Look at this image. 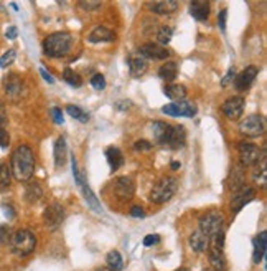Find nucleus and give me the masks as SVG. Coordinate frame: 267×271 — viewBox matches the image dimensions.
<instances>
[{"instance_id": "nucleus-1", "label": "nucleus", "mask_w": 267, "mask_h": 271, "mask_svg": "<svg viewBox=\"0 0 267 271\" xmlns=\"http://www.w3.org/2000/svg\"><path fill=\"white\" fill-rule=\"evenodd\" d=\"M10 172L19 182H27L30 180L33 172H35V156L28 146H19L12 154V167Z\"/></svg>"}, {"instance_id": "nucleus-2", "label": "nucleus", "mask_w": 267, "mask_h": 271, "mask_svg": "<svg viewBox=\"0 0 267 271\" xmlns=\"http://www.w3.org/2000/svg\"><path fill=\"white\" fill-rule=\"evenodd\" d=\"M71 47H73V37L70 33H63V32L53 33V35L45 38L43 42V52L50 58H63V56H66L71 52Z\"/></svg>"}, {"instance_id": "nucleus-3", "label": "nucleus", "mask_w": 267, "mask_h": 271, "mask_svg": "<svg viewBox=\"0 0 267 271\" xmlns=\"http://www.w3.org/2000/svg\"><path fill=\"white\" fill-rule=\"evenodd\" d=\"M10 243H12V251L17 256H28L35 251L37 238L30 230H19L12 235Z\"/></svg>"}, {"instance_id": "nucleus-4", "label": "nucleus", "mask_w": 267, "mask_h": 271, "mask_svg": "<svg viewBox=\"0 0 267 271\" xmlns=\"http://www.w3.org/2000/svg\"><path fill=\"white\" fill-rule=\"evenodd\" d=\"M177 189H178L177 179L175 177H163L153 185V189L150 192V200L153 203H167L175 195Z\"/></svg>"}, {"instance_id": "nucleus-5", "label": "nucleus", "mask_w": 267, "mask_h": 271, "mask_svg": "<svg viewBox=\"0 0 267 271\" xmlns=\"http://www.w3.org/2000/svg\"><path fill=\"white\" fill-rule=\"evenodd\" d=\"M71 167H73V176H75V180H76L78 187L81 189L83 195H84V200L88 202V205L93 208L94 212H101L102 208H101V203H99V200H98V197H96L94 192L91 190V187L88 185V180L84 179V176H83L81 172H79L78 162H76V157H75V156L71 157Z\"/></svg>"}, {"instance_id": "nucleus-6", "label": "nucleus", "mask_w": 267, "mask_h": 271, "mask_svg": "<svg viewBox=\"0 0 267 271\" xmlns=\"http://www.w3.org/2000/svg\"><path fill=\"white\" fill-rule=\"evenodd\" d=\"M223 223H224V218H223V213H219L216 210H211L208 212L206 215H203L200 220V230L201 233L206 236L208 241L211 236L218 235L223 231Z\"/></svg>"}, {"instance_id": "nucleus-7", "label": "nucleus", "mask_w": 267, "mask_h": 271, "mask_svg": "<svg viewBox=\"0 0 267 271\" xmlns=\"http://www.w3.org/2000/svg\"><path fill=\"white\" fill-rule=\"evenodd\" d=\"M239 131L246 138H259L265 132V119L259 114H251L239 122Z\"/></svg>"}, {"instance_id": "nucleus-8", "label": "nucleus", "mask_w": 267, "mask_h": 271, "mask_svg": "<svg viewBox=\"0 0 267 271\" xmlns=\"http://www.w3.org/2000/svg\"><path fill=\"white\" fill-rule=\"evenodd\" d=\"M63 220H65V208L58 202H53L50 207H47V210L43 212V222L50 230H56L63 223Z\"/></svg>"}, {"instance_id": "nucleus-9", "label": "nucleus", "mask_w": 267, "mask_h": 271, "mask_svg": "<svg viewBox=\"0 0 267 271\" xmlns=\"http://www.w3.org/2000/svg\"><path fill=\"white\" fill-rule=\"evenodd\" d=\"M162 111L165 112L167 116H173V117H178V116L193 117L196 114L198 108L195 103H190V101H180V103H172V104L163 106Z\"/></svg>"}, {"instance_id": "nucleus-10", "label": "nucleus", "mask_w": 267, "mask_h": 271, "mask_svg": "<svg viewBox=\"0 0 267 271\" xmlns=\"http://www.w3.org/2000/svg\"><path fill=\"white\" fill-rule=\"evenodd\" d=\"M237 152H239L241 162L244 166H255L260 161V157L264 156V152L251 143H239L237 144Z\"/></svg>"}, {"instance_id": "nucleus-11", "label": "nucleus", "mask_w": 267, "mask_h": 271, "mask_svg": "<svg viewBox=\"0 0 267 271\" xmlns=\"http://www.w3.org/2000/svg\"><path fill=\"white\" fill-rule=\"evenodd\" d=\"M4 89H5V93H7V96L10 99H20L22 96H24L25 93V84L24 81L20 80V76L19 75H7L4 78Z\"/></svg>"}, {"instance_id": "nucleus-12", "label": "nucleus", "mask_w": 267, "mask_h": 271, "mask_svg": "<svg viewBox=\"0 0 267 271\" xmlns=\"http://www.w3.org/2000/svg\"><path fill=\"white\" fill-rule=\"evenodd\" d=\"M254 197H255V190H254V189H251V187H241V189L234 194V197H232L231 210L234 212V213L241 212L249 202L254 200Z\"/></svg>"}, {"instance_id": "nucleus-13", "label": "nucleus", "mask_w": 267, "mask_h": 271, "mask_svg": "<svg viewBox=\"0 0 267 271\" xmlns=\"http://www.w3.org/2000/svg\"><path fill=\"white\" fill-rule=\"evenodd\" d=\"M139 55L145 60H167L170 52L165 47H160V45L147 43L139 48Z\"/></svg>"}, {"instance_id": "nucleus-14", "label": "nucleus", "mask_w": 267, "mask_h": 271, "mask_svg": "<svg viewBox=\"0 0 267 271\" xmlns=\"http://www.w3.org/2000/svg\"><path fill=\"white\" fill-rule=\"evenodd\" d=\"M223 112L226 114L228 119H239L244 112V99L241 96H234V98H229L226 103L223 104Z\"/></svg>"}, {"instance_id": "nucleus-15", "label": "nucleus", "mask_w": 267, "mask_h": 271, "mask_svg": "<svg viewBox=\"0 0 267 271\" xmlns=\"http://www.w3.org/2000/svg\"><path fill=\"white\" fill-rule=\"evenodd\" d=\"M114 192H116V195L121 200H126V202L130 200L134 197V194H135V185L132 182V179L119 177L116 180V184H114Z\"/></svg>"}, {"instance_id": "nucleus-16", "label": "nucleus", "mask_w": 267, "mask_h": 271, "mask_svg": "<svg viewBox=\"0 0 267 271\" xmlns=\"http://www.w3.org/2000/svg\"><path fill=\"white\" fill-rule=\"evenodd\" d=\"M172 129H173V126H170V124L163 122V121H155L152 124L153 138H155L157 143L162 146H168L170 136H172Z\"/></svg>"}, {"instance_id": "nucleus-17", "label": "nucleus", "mask_w": 267, "mask_h": 271, "mask_svg": "<svg viewBox=\"0 0 267 271\" xmlns=\"http://www.w3.org/2000/svg\"><path fill=\"white\" fill-rule=\"evenodd\" d=\"M257 76V68L255 66H247L246 70H242L239 75L234 78V86L239 89V91H246V89L251 86L252 81Z\"/></svg>"}, {"instance_id": "nucleus-18", "label": "nucleus", "mask_w": 267, "mask_h": 271, "mask_svg": "<svg viewBox=\"0 0 267 271\" xmlns=\"http://www.w3.org/2000/svg\"><path fill=\"white\" fill-rule=\"evenodd\" d=\"M114 40H116V33L102 25L96 27L88 35V42L91 43H104V42H114Z\"/></svg>"}, {"instance_id": "nucleus-19", "label": "nucleus", "mask_w": 267, "mask_h": 271, "mask_svg": "<svg viewBox=\"0 0 267 271\" xmlns=\"http://www.w3.org/2000/svg\"><path fill=\"white\" fill-rule=\"evenodd\" d=\"M149 9L153 14L158 15H170L178 9V4L175 0H158V2H150Z\"/></svg>"}, {"instance_id": "nucleus-20", "label": "nucleus", "mask_w": 267, "mask_h": 271, "mask_svg": "<svg viewBox=\"0 0 267 271\" xmlns=\"http://www.w3.org/2000/svg\"><path fill=\"white\" fill-rule=\"evenodd\" d=\"M190 15L198 22L208 20L209 17V4L201 2V0H196V2H191L190 5Z\"/></svg>"}, {"instance_id": "nucleus-21", "label": "nucleus", "mask_w": 267, "mask_h": 271, "mask_svg": "<svg viewBox=\"0 0 267 271\" xmlns=\"http://www.w3.org/2000/svg\"><path fill=\"white\" fill-rule=\"evenodd\" d=\"M127 63H129V71H130V75H132L134 78H140V76L147 71V60H145V58H142L140 55L130 56Z\"/></svg>"}, {"instance_id": "nucleus-22", "label": "nucleus", "mask_w": 267, "mask_h": 271, "mask_svg": "<svg viewBox=\"0 0 267 271\" xmlns=\"http://www.w3.org/2000/svg\"><path fill=\"white\" fill-rule=\"evenodd\" d=\"M68 159V146L65 138H58L55 143V166L56 167H63Z\"/></svg>"}, {"instance_id": "nucleus-23", "label": "nucleus", "mask_w": 267, "mask_h": 271, "mask_svg": "<svg viewBox=\"0 0 267 271\" xmlns=\"http://www.w3.org/2000/svg\"><path fill=\"white\" fill-rule=\"evenodd\" d=\"M265 250H267V233L265 231H260L257 238L254 240V255H252L254 263L262 261V258L265 255Z\"/></svg>"}, {"instance_id": "nucleus-24", "label": "nucleus", "mask_w": 267, "mask_h": 271, "mask_svg": "<svg viewBox=\"0 0 267 271\" xmlns=\"http://www.w3.org/2000/svg\"><path fill=\"white\" fill-rule=\"evenodd\" d=\"M185 143H186V131H185V127L183 126H173L172 136H170L168 148L180 149V148H183Z\"/></svg>"}, {"instance_id": "nucleus-25", "label": "nucleus", "mask_w": 267, "mask_h": 271, "mask_svg": "<svg viewBox=\"0 0 267 271\" xmlns=\"http://www.w3.org/2000/svg\"><path fill=\"white\" fill-rule=\"evenodd\" d=\"M106 159H107V162H109L112 172L117 171V169H121L122 164H124V156H122L121 149L114 148V146L106 149Z\"/></svg>"}, {"instance_id": "nucleus-26", "label": "nucleus", "mask_w": 267, "mask_h": 271, "mask_svg": "<svg viewBox=\"0 0 267 271\" xmlns=\"http://www.w3.org/2000/svg\"><path fill=\"white\" fill-rule=\"evenodd\" d=\"M190 246H191V250L193 251H196V253H201V251H204L208 248V245H209V241H208V238L204 236L200 230H196V231H193V233L190 235Z\"/></svg>"}, {"instance_id": "nucleus-27", "label": "nucleus", "mask_w": 267, "mask_h": 271, "mask_svg": "<svg viewBox=\"0 0 267 271\" xmlns=\"http://www.w3.org/2000/svg\"><path fill=\"white\" fill-rule=\"evenodd\" d=\"M158 76H160L162 80L172 83L175 78L178 76V65H177V61H167L165 65H162L160 70H158Z\"/></svg>"}, {"instance_id": "nucleus-28", "label": "nucleus", "mask_w": 267, "mask_h": 271, "mask_svg": "<svg viewBox=\"0 0 267 271\" xmlns=\"http://www.w3.org/2000/svg\"><path fill=\"white\" fill-rule=\"evenodd\" d=\"M254 182L264 187L265 182H267V161H265V154L260 157V161L255 164V169H254Z\"/></svg>"}, {"instance_id": "nucleus-29", "label": "nucleus", "mask_w": 267, "mask_h": 271, "mask_svg": "<svg viewBox=\"0 0 267 271\" xmlns=\"http://www.w3.org/2000/svg\"><path fill=\"white\" fill-rule=\"evenodd\" d=\"M209 263L216 271H226V258L223 250L219 248H209Z\"/></svg>"}, {"instance_id": "nucleus-30", "label": "nucleus", "mask_w": 267, "mask_h": 271, "mask_svg": "<svg viewBox=\"0 0 267 271\" xmlns=\"http://www.w3.org/2000/svg\"><path fill=\"white\" fill-rule=\"evenodd\" d=\"M163 94L172 101H183L186 98V89L181 84H167L163 88Z\"/></svg>"}, {"instance_id": "nucleus-31", "label": "nucleus", "mask_w": 267, "mask_h": 271, "mask_svg": "<svg viewBox=\"0 0 267 271\" xmlns=\"http://www.w3.org/2000/svg\"><path fill=\"white\" fill-rule=\"evenodd\" d=\"M107 264H109L111 271H119L124 268V261H122V255L119 253L117 250H112L107 253V258H106Z\"/></svg>"}, {"instance_id": "nucleus-32", "label": "nucleus", "mask_w": 267, "mask_h": 271, "mask_svg": "<svg viewBox=\"0 0 267 271\" xmlns=\"http://www.w3.org/2000/svg\"><path fill=\"white\" fill-rule=\"evenodd\" d=\"M42 195H43V190H42V187H40L37 182H32L27 187V190H25V199L30 203L38 202L40 199H42Z\"/></svg>"}, {"instance_id": "nucleus-33", "label": "nucleus", "mask_w": 267, "mask_h": 271, "mask_svg": "<svg viewBox=\"0 0 267 271\" xmlns=\"http://www.w3.org/2000/svg\"><path fill=\"white\" fill-rule=\"evenodd\" d=\"M63 80L70 84V86H75V88H79L83 84L81 76H79L76 71H73L71 68H66V70L63 71Z\"/></svg>"}, {"instance_id": "nucleus-34", "label": "nucleus", "mask_w": 267, "mask_h": 271, "mask_svg": "<svg viewBox=\"0 0 267 271\" xmlns=\"http://www.w3.org/2000/svg\"><path fill=\"white\" fill-rule=\"evenodd\" d=\"M66 112L70 114L73 119H76V121H79V122H88L89 121V114L88 112H84L79 106H68L66 108Z\"/></svg>"}, {"instance_id": "nucleus-35", "label": "nucleus", "mask_w": 267, "mask_h": 271, "mask_svg": "<svg viewBox=\"0 0 267 271\" xmlns=\"http://www.w3.org/2000/svg\"><path fill=\"white\" fill-rule=\"evenodd\" d=\"M10 179H12V172L10 167L5 162H0V190L7 189L10 185Z\"/></svg>"}, {"instance_id": "nucleus-36", "label": "nucleus", "mask_w": 267, "mask_h": 271, "mask_svg": "<svg viewBox=\"0 0 267 271\" xmlns=\"http://www.w3.org/2000/svg\"><path fill=\"white\" fill-rule=\"evenodd\" d=\"M172 35H173V30L170 27H160L155 37H157V42L160 43L162 47V45H168L172 42Z\"/></svg>"}, {"instance_id": "nucleus-37", "label": "nucleus", "mask_w": 267, "mask_h": 271, "mask_svg": "<svg viewBox=\"0 0 267 271\" xmlns=\"http://www.w3.org/2000/svg\"><path fill=\"white\" fill-rule=\"evenodd\" d=\"M15 56H17V52L14 48H10L9 52H5L2 56H0V68H7L12 65L15 61Z\"/></svg>"}, {"instance_id": "nucleus-38", "label": "nucleus", "mask_w": 267, "mask_h": 271, "mask_svg": "<svg viewBox=\"0 0 267 271\" xmlns=\"http://www.w3.org/2000/svg\"><path fill=\"white\" fill-rule=\"evenodd\" d=\"M91 86L98 89V91H102V89L106 88V78L102 76L101 73H98V75H94L93 80H91Z\"/></svg>"}, {"instance_id": "nucleus-39", "label": "nucleus", "mask_w": 267, "mask_h": 271, "mask_svg": "<svg viewBox=\"0 0 267 271\" xmlns=\"http://www.w3.org/2000/svg\"><path fill=\"white\" fill-rule=\"evenodd\" d=\"M78 5L83 10H88V12H91V10L99 9L101 7V2H98V0H81V2H79Z\"/></svg>"}, {"instance_id": "nucleus-40", "label": "nucleus", "mask_w": 267, "mask_h": 271, "mask_svg": "<svg viewBox=\"0 0 267 271\" xmlns=\"http://www.w3.org/2000/svg\"><path fill=\"white\" fill-rule=\"evenodd\" d=\"M9 144H10V136H9V132L5 131L4 127H0V148L7 149Z\"/></svg>"}, {"instance_id": "nucleus-41", "label": "nucleus", "mask_w": 267, "mask_h": 271, "mask_svg": "<svg viewBox=\"0 0 267 271\" xmlns=\"http://www.w3.org/2000/svg\"><path fill=\"white\" fill-rule=\"evenodd\" d=\"M226 19H228V10L223 9L218 15V27L221 32H226Z\"/></svg>"}, {"instance_id": "nucleus-42", "label": "nucleus", "mask_w": 267, "mask_h": 271, "mask_svg": "<svg viewBox=\"0 0 267 271\" xmlns=\"http://www.w3.org/2000/svg\"><path fill=\"white\" fill-rule=\"evenodd\" d=\"M153 148V144L149 143V141L142 139V141H137V143L134 144V149L135 151H150Z\"/></svg>"}, {"instance_id": "nucleus-43", "label": "nucleus", "mask_w": 267, "mask_h": 271, "mask_svg": "<svg viewBox=\"0 0 267 271\" xmlns=\"http://www.w3.org/2000/svg\"><path fill=\"white\" fill-rule=\"evenodd\" d=\"M51 114H53V121L56 124H63L65 122V117H63V111L60 108H53L51 109Z\"/></svg>"}, {"instance_id": "nucleus-44", "label": "nucleus", "mask_w": 267, "mask_h": 271, "mask_svg": "<svg viewBox=\"0 0 267 271\" xmlns=\"http://www.w3.org/2000/svg\"><path fill=\"white\" fill-rule=\"evenodd\" d=\"M9 233H10L9 227H0V245L10 241V238H12V236H10Z\"/></svg>"}, {"instance_id": "nucleus-45", "label": "nucleus", "mask_w": 267, "mask_h": 271, "mask_svg": "<svg viewBox=\"0 0 267 271\" xmlns=\"http://www.w3.org/2000/svg\"><path fill=\"white\" fill-rule=\"evenodd\" d=\"M234 78H236V71H234V68H231V70L226 73V76L223 78V81H221V86H228Z\"/></svg>"}, {"instance_id": "nucleus-46", "label": "nucleus", "mask_w": 267, "mask_h": 271, "mask_svg": "<svg viewBox=\"0 0 267 271\" xmlns=\"http://www.w3.org/2000/svg\"><path fill=\"white\" fill-rule=\"evenodd\" d=\"M160 241V236L158 235H147L145 238H144V246H152V245H155Z\"/></svg>"}, {"instance_id": "nucleus-47", "label": "nucleus", "mask_w": 267, "mask_h": 271, "mask_svg": "<svg viewBox=\"0 0 267 271\" xmlns=\"http://www.w3.org/2000/svg\"><path fill=\"white\" fill-rule=\"evenodd\" d=\"M130 215L135 217V218H144L145 217V212H144V208L139 207V205H135L130 208Z\"/></svg>"}, {"instance_id": "nucleus-48", "label": "nucleus", "mask_w": 267, "mask_h": 271, "mask_svg": "<svg viewBox=\"0 0 267 271\" xmlns=\"http://www.w3.org/2000/svg\"><path fill=\"white\" fill-rule=\"evenodd\" d=\"M5 37H7L9 40H15V38L19 37V30H17V27H9L7 32H5Z\"/></svg>"}, {"instance_id": "nucleus-49", "label": "nucleus", "mask_w": 267, "mask_h": 271, "mask_svg": "<svg viewBox=\"0 0 267 271\" xmlns=\"http://www.w3.org/2000/svg\"><path fill=\"white\" fill-rule=\"evenodd\" d=\"M40 75H42V76H43V80H45V81H48L50 84H53V83H55L53 76H51L50 73H48L47 70H45V68H40Z\"/></svg>"}, {"instance_id": "nucleus-50", "label": "nucleus", "mask_w": 267, "mask_h": 271, "mask_svg": "<svg viewBox=\"0 0 267 271\" xmlns=\"http://www.w3.org/2000/svg\"><path fill=\"white\" fill-rule=\"evenodd\" d=\"M4 212H5V215H7L9 218H14V212H12V207H7V205H5V207H4Z\"/></svg>"}, {"instance_id": "nucleus-51", "label": "nucleus", "mask_w": 267, "mask_h": 271, "mask_svg": "<svg viewBox=\"0 0 267 271\" xmlns=\"http://www.w3.org/2000/svg\"><path fill=\"white\" fill-rule=\"evenodd\" d=\"M172 169H175V171L180 169V162H172Z\"/></svg>"}, {"instance_id": "nucleus-52", "label": "nucleus", "mask_w": 267, "mask_h": 271, "mask_svg": "<svg viewBox=\"0 0 267 271\" xmlns=\"http://www.w3.org/2000/svg\"><path fill=\"white\" fill-rule=\"evenodd\" d=\"M177 271H188V269H186V268H180V269H177Z\"/></svg>"}, {"instance_id": "nucleus-53", "label": "nucleus", "mask_w": 267, "mask_h": 271, "mask_svg": "<svg viewBox=\"0 0 267 271\" xmlns=\"http://www.w3.org/2000/svg\"><path fill=\"white\" fill-rule=\"evenodd\" d=\"M98 271H111V269H106V268H101V269H98Z\"/></svg>"}, {"instance_id": "nucleus-54", "label": "nucleus", "mask_w": 267, "mask_h": 271, "mask_svg": "<svg viewBox=\"0 0 267 271\" xmlns=\"http://www.w3.org/2000/svg\"><path fill=\"white\" fill-rule=\"evenodd\" d=\"M0 112H4V108H2V104H0Z\"/></svg>"}]
</instances>
